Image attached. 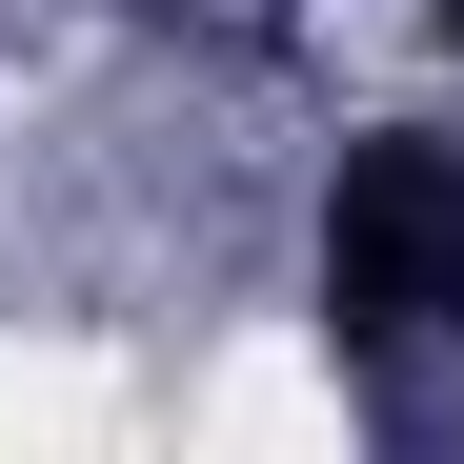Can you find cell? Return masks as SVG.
<instances>
[{"label":"cell","mask_w":464,"mask_h":464,"mask_svg":"<svg viewBox=\"0 0 464 464\" xmlns=\"http://www.w3.org/2000/svg\"><path fill=\"white\" fill-rule=\"evenodd\" d=\"M324 324H343V363L464 343V141L383 121V141L324 162Z\"/></svg>","instance_id":"6da1fadb"},{"label":"cell","mask_w":464,"mask_h":464,"mask_svg":"<svg viewBox=\"0 0 464 464\" xmlns=\"http://www.w3.org/2000/svg\"><path fill=\"white\" fill-rule=\"evenodd\" d=\"M141 21H202V41H263L283 0H141Z\"/></svg>","instance_id":"7a4b0ae2"},{"label":"cell","mask_w":464,"mask_h":464,"mask_svg":"<svg viewBox=\"0 0 464 464\" xmlns=\"http://www.w3.org/2000/svg\"><path fill=\"white\" fill-rule=\"evenodd\" d=\"M424 21H444V61H464V0H424Z\"/></svg>","instance_id":"3957f363"}]
</instances>
